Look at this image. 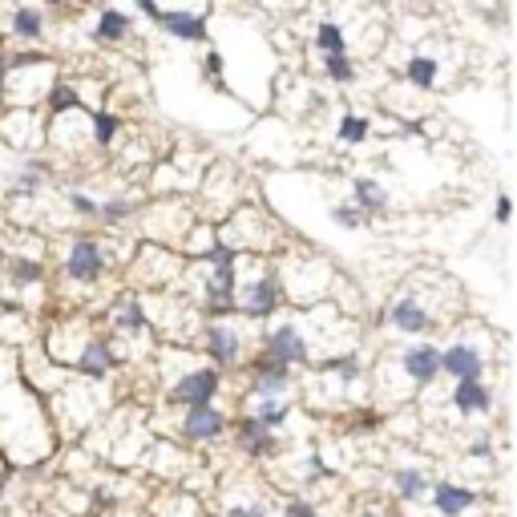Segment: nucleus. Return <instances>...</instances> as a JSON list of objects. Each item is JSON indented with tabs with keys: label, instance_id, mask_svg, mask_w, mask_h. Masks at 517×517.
<instances>
[{
	"label": "nucleus",
	"instance_id": "10",
	"mask_svg": "<svg viewBox=\"0 0 517 517\" xmlns=\"http://www.w3.org/2000/svg\"><path fill=\"white\" fill-rule=\"evenodd\" d=\"M57 404H61V417L69 421V433H81L85 425H93L97 421V412L106 408V396L97 392V384L93 380H85V384H61L57 388Z\"/></svg>",
	"mask_w": 517,
	"mask_h": 517
},
{
	"label": "nucleus",
	"instance_id": "39",
	"mask_svg": "<svg viewBox=\"0 0 517 517\" xmlns=\"http://www.w3.org/2000/svg\"><path fill=\"white\" fill-rule=\"evenodd\" d=\"M65 202L77 219H97V198H89L85 190H65Z\"/></svg>",
	"mask_w": 517,
	"mask_h": 517
},
{
	"label": "nucleus",
	"instance_id": "28",
	"mask_svg": "<svg viewBox=\"0 0 517 517\" xmlns=\"http://www.w3.org/2000/svg\"><path fill=\"white\" fill-rule=\"evenodd\" d=\"M118 134H122V118L118 114H110V110H93L89 114V142L93 146H114L118 142Z\"/></svg>",
	"mask_w": 517,
	"mask_h": 517
},
{
	"label": "nucleus",
	"instance_id": "40",
	"mask_svg": "<svg viewBox=\"0 0 517 517\" xmlns=\"http://www.w3.org/2000/svg\"><path fill=\"white\" fill-rule=\"evenodd\" d=\"M223 517H267V501L263 497H247V501H231L223 509Z\"/></svg>",
	"mask_w": 517,
	"mask_h": 517
},
{
	"label": "nucleus",
	"instance_id": "7",
	"mask_svg": "<svg viewBox=\"0 0 517 517\" xmlns=\"http://www.w3.org/2000/svg\"><path fill=\"white\" fill-rule=\"evenodd\" d=\"M61 271L69 283H81V287H93L106 279L110 271V247L97 243V239H73L65 259H61Z\"/></svg>",
	"mask_w": 517,
	"mask_h": 517
},
{
	"label": "nucleus",
	"instance_id": "30",
	"mask_svg": "<svg viewBox=\"0 0 517 517\" xmlns=\"http://www.w3.org/2000/svg\"><path fill=\"white\" fill-rule=\"evenodd\" d=\"M134 211H138V198H130V194H114L106 202H97V219L106 227H122Z\"/></svg>",
	"mask_w": 517,
	"mask_h": 517
},
{
	"label": "nucleus",
	"instance_id": "3",
	"mask_svg": "<svg viewBox=\"0 0 517 517\" xmlns=\"http://www.w3.org/2000/svg\"><path fill=\"white\" fill-rule=\"evenodd\" d=\"M259 344H263L259 356H267V360H275V364H283V368H307V364H316L312 344H307L303 324H299L295 316H287L283 324L267 328V332L259 336Z\"/></svg>",
	"mask_w": 517,
	"mask_h": 517
},
{
	"label": "nucleus",
	"instance_id": "29",
	"mask_svg": "<svg viewBox=\"0 0 517 517\" xmlns=\"http://www.w3.org/2000/svg\"><path fill=\"white\" fill-rule=\"evenodd\" d=\"M392 485H396V497L400 501H425V493L433 489V481L421 469H396L392 473Z\"/></svg>",
	"mask_w": 517,
	"mask_h": 517
},
{
	"label": "nucleus",
	"instance_id": "23",
	"mask_svg": "<svg viewBox=\"0 0 517 517\" xmlns=\"http://www.w3.org/2000/svg\"><path fill=\"white\" fill-rule=\"evenodd\" d=\"M352 206L372 223L376 215L388 211V190H384L376 178H356V182H352Z\"/></svg>",
	"mask_w": 517,
	"mask_h": 517
},
{
	"label": "nucleus",
	"instance_id": "9",
	"mask_svg": "<svg viewBox=\"0 0 517 517\" xmlns=\"http://www.w3.org/2000/svg\"><path fill=\"white\" fill-rule=\"evenodd\" d=\"M223 392V372L215 368H182L174 380H170V400L182 404V408H198V404H215V396Z\"/></svg>",
	"mask_w": 517,
	"mask_h": 517
},
{
	"label": "nucleus",
	"instance_id": "32",
	"mask_svg": "<svg viewBox=\"0 0 517 517\" xmlns=\"http://www.w3.org/2000/svg\"><path fill=\"white\" fill-rule=\"evenodd\" d=\"M9 29H13L17 41H41L45 37V13L41 9H17Z\"/></svg>",
	"mask_w": 517,
	"mask_h": 517
},
{
	"label": "nucleus",
	"instance_id": "22",
	"mask_svg": "<svg viewBox=\"0 0 517 517\" xmlns=\"http://www.w3.org/2000/svg\"><path fill=\"white\" fill-rule=\"evenodd\" d=\"M433 505H437L441 517H461L477 505V493L465 489V485H453V481H437L433 485Z\"/></svg>",
	"mask_w": 517,
	"mask_h": 517
},
{
	"label": "nucleus",
	"instance_id": "1",
	"mask_svg": "<svg viewBox=\"0 0 517 517\" xmlns=\"http://www.w3.org/2000/svg\"><path fill=\"white\" fill-rule=\"evenodd\" d=\"M0 445L13 461H45L53 449V433L33 396L0 384Z\"/></svg>",
	"mask_w": 517,
	"mask_h": 517
},
{
	"label": "nucleus",
	"instance_id": "24",
	"mask_svg": "<svg viewBox=\"0 0 517 517\" xmlns=\"http://www.w3.org/2000/svg\"><path fill=\"white\" fill-rule=\"evenodd\" d=\"M0 340L5 344H33V324H29L25 307L0 303Z\"/></svg>",
	"mask_w": 517,
	"mask_h": 517
},
{
	"label": "nucleus",
	"instance_id": "26",
	"mask_svg": "<svg viewBox=\"0 0 517 517\" xmlns=\"http://www.w3.org/2000/svg\"><path fill=\"white\" fill-rule=\"evenodd\" d=\"M247 417L259 421L263 429L279 433V429L291 421V404H287V400H247Z\"/></svg>",
	"mask_w": 517,
	"mask_h": 517
},
{
	"label": "nucleus",
	"instance_id": "11",
	"mask_svg": "<svg viewBox=\"0 0 517 517\" xmlns=\"http://www.w3.org/2000/svg\"><path fill=\"white\" fill-rule=\"evenodd\" d=\"M287 392H291V368L267 356H255L247 364V400H287Z\"/></svg>",
	"mask_w": 517,
	"mask_h": 517
},
{
	"label": "nucleus",
	"instance_id": "38",
	"mask_svg": "<svg viewBox=\"0 0 517 517\" xmlns=\"http://www.w3.org/2000/svg\"><path fill=\"white\" fill-rule=\"evenodd\" d=\"M332 223H336V227H344V231H360V227H368V219L356 211L352 202H336V206H332Z\"/></svg>",
	"mask_w": 517,
	"mask_h": 517
},
{
	"label": "nucleus",
	"instance_id": "21",
	"mask_svg": "<svg viewBox=\"0 0 517 517\" xmlns=\"http://www.w3.org/2000/svg\"><path fill=\"white\" fill-rule=\"evenodd\" d=\"M453 408L461 417H485L493 408V388L485 380H469V384H457L453 388Z\"/></svg>",
	"mask_w": 517,
	"mask_h": 517
},
{
	"label": "nucleus",
	"instance_id": "2",
	"mask_svg": "<svg viewBox=\"0 0 517 517\" xmlns=\"http://www.w3.org/2000/svg\"><path fill=\"white\" fill-rule=\"evenodd\" d=\"M275 235H279L275 223L259 211V206H239V211L227 219V227L215 231V243H223L235 255H243V251H271Z\"/></svg>",
	"mask_w": 517,
	"mask_h": 517
},
{
	"label": "nucleus",
	"instance_id": "34",
	"mask_svg": "<svg viewBox=\"0 0 517 517\" xmlns=\"http://www.w3.org/2000/svg\"><path fill=\"white\" fill-rule=\"evenodd\" d=\"M316 49H320L324 57H340V53H348V37H344V29H340L336 21H324V25L316 29Z\"/></svg>",
	"mask_w": 517,
	"mask_h": 517
},
{
	"label": "nucleus",
	"instance_id": "45",
	"mask_svg": "<svg viewBox=\"0 0 517 517\" xmlns=\"http://www.w3.org/2000/svg\"><path fill=\"white\" fill-rule=\"evenodd\" d=\"M509 215H513V206H509V198L501 194L497 206H493V219H497V223H509Z\"/></svg>",
	"mask_w": 517,
	"mask_h": 517
},
{
	"label": "nucleus",
	"instance_id": "16",
	"mask_svg": "<svg viewBox=\"0 0 517 517\" xmlns=\"http://www.w3.org/2000/svg\"><path fill=\"white\" fill-rule=\"evenodd\" d=\"M227 433V412L215 404H198L182 412V437L190 445H206V441H219Z\"/></svg>",
	"mask_w": 517,
	"mask_h": 517
},
{
	"label": "nucleus",
	"instance_id": "33",
	"mask_svg": "<svg viewBox=\"0 0 517 517\" xmlns=\"http://www.w3.org/2000/svg\"><path fill=\"white\" fill-rule=\"evenodd\" d=\"M49 110L53 114H77L81 110V93H77V85H69V81H53V89H49Z\"/></svg>",
	"mask_w": 517,
	"mask_h": 517
},
{
	"label": "nucleus",
	"instance_id": "35",
	"mask_svg": "<svg viewBox=\"0 0 517 517\" xmlns=\"http://www.w3.org/2000/svg\"><path fill=\"white\" fill-rule=\"evenodd\" d=\"M404 77H408V85H417V89H433L437 85V61L433 57H412L404 65Z\"/></svg>",
	"mask_w": 517,
	"mask_h": 517
},
{
	"label": "nucleus",
	"instance_id": "42",
	"mask_svg": "<svg viewBox=\"0 0 517 517\" xmlns=\"http://www.w3.org/2000/svg\"><path fill=\"white\" fill-rule=\"evenodd\" d=\"M283 517H320V509H316L312 501H299V497H295V501L283 505Z\"/></svg>",
	"mask_w": 517,
	"mask_h": 517
},
{
	"label": "nucleus",
	"instance_id": "5",
	"mask_svg": "<svg viewBox=\"0 0 517 517\" xmlns=\"http://www.w3.org/2000/svg\"><path fill=\"white\" fill-rule=\"evenodd\" d=\"M247 332L235 324V320H215V324H206L202 328V352L211 356V368L215 372H231V368H239L243 360H247Z\"/></svg>",
	"mask_w": 517,
	"mask_h": 517
},
{
	"label": "nucleus",
	"instance_id": "4",
	"mask_svg": "<svg viewBox=\"0 0 517 517\" xmlns=\"http://www.w3.org/2000/svg\"><path fill=\"white\" fill-rule=\"evenodd\" d=\"M328 283H332V271L324 259L316 255H303V259H287L283 263V295H291L295 303H316L320 295H328Z\"/></svg>",
	"mask_w": 517,
	"mask_h": 517
},
{
	"label": "nucleus",
	"instance_id": "18",
	"mask_svg": "<svg viewBox=\"0 0 517 517\" xmlns=\"http://www.w3.org/2000/svg\"><path fill=\"white\" fill-rule=\"evenodd\" d=\"M400 368L404 376L412 380V388H429L437 376H441V348L437 344H412L400 352Z\"/></svg>",
	"mask_w": 517,
	"mask_h": 517
},
{
	"label": "nucleus",
	"instance_id": "20",
	"mask_svg": "<svg viewBox=\"0 0 517 517\" xmlns=\"http://www.w3.org/2000/svg\"><path fill=\"white\" fill-rule=\"evenodd\" d=\"M37 130H41V122H37L33 110H5V114H0V138H5L9 146H17V150L37 146L41 142Z\"/></svg>",
	"mask_w": 517,
	"mask_h": 517
},
{
	"label": "nucleus",
	"instance_id": "14",
	"mask_svg": "<svg viewBox=\"0 0 517 517\" xmlns=\"http://www.w3.org/2000/svg\"><path fill=\"white\" fill-rule=\"evenodd\" d=\"M110 324H114V336H118L126 348H138V344L150 340V312H146L142 299H130V295L118 299Z\"/></svg>",
	"mask_w": 517,
	"mask_h": 517
},
{
	"label": "nucleus",
	"instance_id": "27",
	"mask_svg": "<svg viewBox=\"0 0 517 517\" xmlns=\"http://www.w3.org/2000/svg\"><path fill=\"white\" fill-rule=\"evenodd\" d=\"M5 275H9V287L25 291V287H37V283L45 279V267H41V259H33V255H13L9 267H5Z\"/></svg>",
	"mask_w": 517,
	"mask_h": 517
},
{
	"label": "nucleus",
	"instance_id": "48",
	"mask_svg": "<svg viewBox=\"0 0 517 517\" xmlns=\"http://www.w3.org/2000/svg\"><path fill=\"white\" fill-rule=\"evenodd\" d=\"M110 517H122V513H110Z\"/></svg>",
	"mask_w": 517,
	"mask_h": 517
},
{
	"label": "nucleus",
	"instance_id": "43",
	"mask_svg": "<svg viewBox=\"0 0 517 517\" xmlns=\"http://www.w3.org/2000/svg\"><path fill=\"white\" fill-rule=\"evenodd\" d=\"M223 69H227V65H223V53H215V49L206 53V61H202V73H206V77L219 81V77H223Z\"/></svg>",
	"mask_w": 517,
	"mask_h": 517
},
{
	"label": "nucleus",
	"instance_id": "31",
	"mask_svg": "<svg viewBox=\"0 0 517 517\" xmlns=\"http://www.w3.org/2000/svg\"><path fill=\"white\" fill-rule=\"evenodd\" d=\"M126 33H130V17L122 9H106L97 17V25H93V41H106V45L122 41Z\"/></svg>",
	"mask_w": 517,
	"mask_h": 517
},
{
	"label": "nucleus",
	"instance_id": "15",
	"mask_svg": "<svg viewBox=\"0 0 517 517\" xmlns=\"http://www.w3.org/2000/svg\"><path fill=\"white\" fill-rule=\"evenodd\" d=\"M122 364V356L114 352V344L110 340H101V336H89L85 344H81V352H77V360L69 364V368H77L85 380H93V384H101L114 368Z\"/></svg>",
	"mask_w": 517,
	"mask_h": 517
},
{
	"label": "nucleus",
	"instance_id": "36",
	"mask_svg": "<svg viewBox=\"0 0 517 517\" xmlns=\"http://www.w3.org/2000/svg\"><path fill=\"white\" fill-rule=\"evenodd\" d=\"M336 134H340V142H344V146H360V142H368V134H372V122H368L364 114H344Z\"/></svg>",
	"mask_w": 517,
	"mask_h": 517
},
{
	"label": "nucleus",
	"instance_id": "13",
	"mask_svg": "<svg viewBox=\"0 0 517 517\" xmlns=\"http://www.w3.org/2000/svg\"><path fill=\"white\" fill-rule=\"evenodd\" d=\"M388 324L396 332H404V336H425V332L437 328V316H433V307L421 295H400L388 307Z\"/></svg>",
	"mask_w": 517,
	"mask_h": 517
},
{
	"label": "nucleus",
	"instance_id": "19",
	"mask_svg": "<svg viewBox=\"0 0 517 517\" xmlns=\"http://www.w3.org/2000/svg\"><path fill=\"white\" fill-rule=\"evenodd\" d=\"M235 441H239V449H243L247 457H255V461H267V457L279 453V433L263 429L259 421L247 417V412H243L239 425H235Z\"/></svg>",
	"mask_w": 517,
	"mask_h": 517
},
{
	"label": "nucleus",
	"instance_id": "12",
	"mask_svg": "<svg viewBox=\"0 0 517 517\" xmlns=\"http://www.w3.org/2000/svg\"><path fill=\"white\" fill-rule=\"evenodd\" d=\"M138 13L150 17L162 33H170V37H178V41H206V17H202V13H190V9H158V5H150V0H142Z\"/></svg>",
	"mask_w": 517,
	"mask_h": 517
},
{
	"label": "nucleus",
	"instance_id": "17",
	"mask_svg": "<svg viewBox=\"0 0 517 517\" xmlns=\"http://www.w3.org/2000/svg\"><path fill=\"white\" fill-rule=\"evenodd\" d=\"M441 372L449 376V380H457V384H469V380H481L485 376V352L477 348V344H449L445 352H441Z\"/></svg>",
	"mask_w": 517,
	"mask_h": 517
},
{
	"label": "nucleus",
	"instance_id": "25",
	"mask_svg": "<svg viewBox=\"0 0 517 517\" xmlns=\"http://www.w3.org/2000/svg\"><path fill=\"white\" fill-rule=\"evenodd\" d=\"M45 178H49V162L25 158L21 170H17V178H13V186H9V194H13V198H37L41 186H45Z\"/></svg>",
	"mask_w": 517,
	"mask_h": 517
},
{
	"label": "nucleus",
	"instance_id": "41",
	"mask_svg": "<svg viewBox=\"0 0 517 517\" xmlns=\"http://www.w3.org/2000/svg\"><path fill=\"white\" fill-rule=\"evenodd\" d=\"M372 429H380V417H376V412L356 408L352 417H348V433H372Z\"/></svg>",
	"mask_w": 517,
	"mask_h": 517
},
{
	"label": "nucleus",
	"instance_id": "46",
	"mask_svg": "<svg viewBox=\"0 0 517 517\" xmlns=\"http://www.w3.org/2000/svg\"><path fill=\"white\" fill-rule=\"evenodd\" d=\"M469 453H473V457H489V453H493V441H489V437H477V441L469 445Z\"/></svg>",
	"mask_w": 517,
	"mask_h": 517
},
{
	"label": "nucleus",
	"instance_id": "6",
	"mask_svg": "<svg viewBox=\"0 0 517 517\" xmlns=\"http://www.w3.org/2000/svg\"><path fill=\"white\" fill-rule=\"evenodd\" d=\"M283 303V287L275 271H255L247 279H239V295H235V312H243L247 320H271Z\"/></svg>",
	"mask_w": 517,
	"mask_h": 517
},
{
	"label": "nucleus",
	"instance_id": "44",
	"mask_svg": "<svg viewBox=\"0 0 517 517\" xmlns=\"http://www.w3.org/2000/svg\"><path fill=\"white\" fill-rule=\"evenodd\" d=\"M324 477H332V465H324V457H307V481H324Z\"/></svg>",
	"mask_w": 517,
	"mask_h": 517
},
{
	"label": "nucleus",
	"instance_id": "8",
	"mask_svg": "<svg viewBox=\"0 0 517 517\" xmlns=\"http://www.w3.org/2000/svg\"><path fill=\"white\" fill-rule=\"evenodd\" d=\"M130 275H134V283L146 287V291H166V287L182 275V259H178L174 251L158 247V243H142V247H138V259L130 263Z\"/></svg>",
	"mask_w": 517,
	"mask_h": 517
},
{
	"label": "nucleus",
	"instance_id": "37",
	"mask_svg": "<svg viewBox=\"0 0 517 517\" xmlns=\"http://www.w3.org/2000/svg\"><path fill=\"white\" fill-rule=\"evenodd\" d=\"M324 73L336 81V85H352L356 77H360V69H356V61L348 57V53H340V57H324Z\"/></svg>",
	"mask_w": 517,
	"mask_h": 517
},
{
	"label": "nucleus",
	"instance_id": "47",
	"mask_svg": "<svg viewBox=\"0 0 517 517\" xmlns=\"http://www.w3.org/2000/svg\"><path fill=\"white\" fill-rule=\"evenodd\" d=\"M5 489H9V481H5V473H0V497H5Z\"/></svg>",
	"mask_w": 517,
	"mask_h": 517
}]
</instances>
